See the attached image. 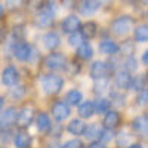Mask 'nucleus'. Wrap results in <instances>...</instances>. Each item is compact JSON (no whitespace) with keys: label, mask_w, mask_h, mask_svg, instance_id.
<instances>
[{"label":"nucleus","mask_w":148,"mask_h":148,"mask_svg":"<svg viewBox=\"0 0 148 148\" xmlns=\"http://www.w3.org/2000/svg\"><path fill=\"white\" fill-rule=\"evenodd\" d=\"M55 19V10L52 8L51 3H45L40 6V9L37 10V15H36V24L42 28H47L53 24Z\"/></svg>","instance_id":"1"},{"label":"nucleus","mask_w":148,"mask_h":148,"mask_svg":"<svg viewBox=\"0 0 148 148\" xmlns=\"http://www.w3.org/2000/svg\"><path fill=\"white\" fill-rule=\"evenodd\" d=\"M62 84H64L62 77L56 76V74H47L42 80V86L46 93H58L62 89Z\"/></svg>","instance_id":"2"},{"label":"nucleus","mask_w":148,"mask_h":148,"mask_svg":"<svg viewBox=\"0 0 148 148\" xmlns=\"http://www.w3.org/2000/svg\"><path fill=\"white\" fill-rule=\"evenodd\" d=\"M132 30V19L129 16H119L111 22V31L116 36H126Z\"/></svg>","instance_id":"3"},{"label":"nucleus","mask_w":148,"mask_h":148,"mask_svg":"<svg viewBox=\"0 0 148 148\" xmlns=\"http://www.w3.org/2000/svg\"><path fill=\"white\" fill-rule=\"evenodd\" d=\"M45 65L49 70H62L67 65V58L62 53H51L45 58Z\"/></svg>","instance_id":"4"},{"label":"nucleus","mask_w":148,"mask_h":148,"mask_svg":"<svg viewBox=\"0 0 148 148\" xmlns=\"http://www.w3.org/2000/svg\"><path fill=\"white\" fill-rule=\"evenodd\" d=\"M12 52H14V56L19 61H28L30 56H31V46L25 42H16L14 45V49H12Z\"/></svg>","instance_id":"5"},{"label":"nucleus","mask_w":148,"mask_h":148,"mask_svg":"<svg viewBox=\"0 0 148 148\" xmlns=\"http://www.w3.org/2000/svg\"><path fill=\"white\" fill-rule=\"evenodd\" d=\"M52 114H53V117H55L58 121L65 120V119L70 116V108H68V105H67L65 102L58 101V102H55L53 107H52Z\"/></svg>","instance_id":"6"},{"label":"nucleus","mask_w":148,"mask_h":148,"mask_svg":"<svg viewBox=\"0 0 148 148\" xmlns=\"http://www.w3.org/2000/svg\"><path fill=\"white\" fill-rule=\"evenodd\" d=\"M98 8H99V2L98 0H82L80 5H79V10L82 15H93L95 12L98 10Z\"/></svg>","instance_id":"7"},{"label":"nucleus","mask_w":148,"mask_h":148,"mask_svg":"<svg viewBox=\"0 0 148 148\" xmlns=\"http://www.w3.org/2000/svg\"><path fill=\"white\" fill-rule=\"evenodd\" d=\"M133 129L139 136H148V116H139L133 120Z\"/></svg>","instance_id":"8"},{"label":"nucleus","mask_w":148,"mask_h":148,"mask_svg":"<svg viewBox=\"0 0 148 148\" xmlns=\"http://www.w3.org/2000/svg\"><path fill=\"white\" fill-rule=\"evenodd\" d=\"M80 25H82L80 19L76 15H70V16H67L62 21V30H64V33H70V34L77 33V30L80 28Z\"/></svg>","instance_id":"9"},{"label":"nucleus","mask_w":148,"mask_h":148,"mask_svg":"<svg viewBox=\"0 0 148 148\" xmlns=\"http://www.w3.org/2000/svg\"><path fill=\"white\" fill-rule=\"evenodd\" d=\"M18 121V111L14 107H9L6 110H3L2 113V126H12Z\"/></svg>","instance_id":"10"},{"label":"nucleus","mask_w":148,"mask_h":148,"mask_svg":"<svg viewBox=\"0 0 148 148\" xmlns=\"http://www.w3.org/2000/svg\"><path fill=\"white\" fill-rule=\"evenodd\" d=\"M33 117H34V111L31 110V108H28V107H25V108H22L21 111H19V114H18V126L19 127H27V126H30V123L33 121Z\"/></svg>","instance_id":"11"},{"label":"nucleus","mask_w":148,"mask_h":148,"mask_svg":"<svg viewBox=\"0 0 148 148\" xmlns=\"http://www.w3.org/2000/svg\"><path fill=\"white\" fill-rule=\"evenodd\" d=\"M107 74H108V67H107L105 62H102V61H95V62L92 64V67H90V76L95 80L105 77Z\"/></svg>","instance_id":"12"},{"label":"nucleus","mask_w":148,"mask_h":148,"mask_svg":"<svg viewBox=\"0 0 148 148\" xmlns=\"http://www.w3.org/2000/svg\"><path fill=\"white\" fill-rule=\"evenodd\" d=\"M132 77H130V74L129 71L126 70H123V71H119L116 74V84H117V88L120 89H127V88H132Z\"/></svg>","instance_id":"13"},{"label":"nucleus","mask_w":148,"mask_h":148,"mask_svg":"<svg viewBox=\"0 0 148 148\" xmlns=\"http://www.w3.org/2000/svg\"><path fill=\"white\" fill-rule=\"evenodd\" d=\"M43 43H45V47H47L49 51H53V49H56L61 45V39H59V36L56 33L51 31V33H46L45 34Z\"/></svg>","instance_id":"14"},{"label":"nucleus","mask_w":148,"mask_h":148,"mask_svg":"<svg viewBox=\"0 0 148 148\" xmlns=\"http://www.w3.org/2000/svg\"><path fill=\"white\" fill-rule=\"evenodd\" d=\"M2 82H3V84H6V86L15 84V83L18 82V73H16V70H15L14 67H8V68L3 71V74H2Z\"/></svg>","instance_id":"15"},{"label":"nucleus","mask_w":148,"mask_h":148,"mask_svg":"<svg viewBox=\"0 0 148 148\" xmlns=\"http://www.w3.org/2000/svg\"><path fill=\"white\" fill-rule=\"evenodd\" d=\"M120 123V116L117 111H108L105 113V117H104V126L107 129H113L116 127L117 125Z\"/></svg>","instance_id":"16"},{"label":"nucleus","mask_w":148,"mask_h":148,"mask_svg":"<svg viewBox=\"0 0 148 148\" xmlns=\"http://www.w3.org/2000/svg\"><path fill=\"white\" fill-rule=\"evenodd\" d=\"M119 49H120L119 45L116 42H113V40H104L99 45V51L102 53H105V55H116L119 52Z\"/></svg>","instance_id":"17"},{"label":"nucleus","mask_w":148,"mask_h":148,"mask_svg":"<svg viewBox=\"0 0 148 148\" xmlns=\"http://www.w3.org/2000/svg\"><path fill=\"white\" fill-rule=\"evenodd\" d=\"M96 31H98V27H96V24L92 22V21L84 22L82 25V30H80V33L83 34L84 39H93V37L96 36Z\"/></svg>","instance_id":"18"},{"label":"nucleus","mask_w":148,"mask_h":148,"mask_svg":"<svg viewBox=\"0 0 148 148\" xmlns=\"http://www.w3.org/2000/svg\"><path fill=\"white\" fill-rule=\"evenodd\" d=\"M36 123H37V129L40 132H49L51 130V120L45 113H39V116L36 117Z\"/></svg>","instance_id":"19"},{"label":"nucleus","mask_w":148,"mask_h":148,"mask_svg":"<svg viewBox=\"0 0 148 148\" xmlns=\"http://www.w3.org/2000/svg\"><path fill=\"white\" fill-rule=\"evenodd\" d=\"M93 113H96V111H95V104H92V102H89V101L80 104V107H79V114H80V117L89 119V117L93 116Z\"/></svg>","instance_id":"20"},{"label":"nucleus","mask_w":148,"mask_h":148,"mask_svg":"<svg viewBox=\"0 0 148 148\" xmlns=\"http://www.w3.org/2000/svg\"><path fill=\"white\" fill-rule=\"evenodd\" d=\"M133 37L136 42H148V25L147 24H141V25H138L136 28H135L133 31Z\"/></svg>","instance_id":"21"},{"label":"nucleus","mask_w":148,"mask_h":148,"mask_svg":"<svg viewBox=\"0 0 148 148\" xmlns=\"http://www.w3.org/2000/svg\"><path fill=\"white\" fill-rule=\"evenodd\" d=\"M86 130V125L82 121V120H71V123L68 125V132L73 133V135H82L84 133Z\"/></svg>","instance_id":"22"},{"label":"nucleus","mask_w":148,"mask_h":148,"mask_svg":"<svg viewBox=\"0 0 148 148\" xmlns=\"http://www.w3.org/2000/svg\"><path fill=\"white\" fill-rule=\"evenodd\" d=\"M93 89H95V93H104L110 89V80L102 77V79H96L95 80V84H93Z\"/></svg>","instance_id":"23"},{"label":"nucleus","mask_w":148,"mask_h":148,"mask_svg":"<svg viewBox=\"0 0 148 148\" xmlns=\"http://www.w3.org/2000/svg\"><path fill=\"white\" fill-rule=\"evenodd\" d=\"M92 55H93V51L89 43H83L82 46L77 47V56L80 59H89V58H92Z\"/></svg>","instance_id":"24"},{"label":"nucleus","mask_w":148,"mask_h":148,"mask_svg":"<svg viewBox=\"0 0 148 148\" xmlns=\"http://www.w3.org/2000/svg\"><path fill=\"white\" fill-rule=\"evenodd\" d=\"M31 144V138L27 133H18L15 136V145L16 148H28Z\"/></svg>","instance_id":"25"},{"label":"nucleus","mask_w":148,"mask_h":148,"mask_svg":"<svg viewBox=\"0 0 148 148\" xmlns=\"http://www.w3.org/2000/svg\"><path fill=\"white\" fill-rule=\"evenodd\" d=\"M101 132H102V129L95 123V125H90L89 127H86L84 135H86V138H88V139H93V138H99Z\"/></svg>","instance_id":"26"},{"label":"nucleus","mask_w":148,"mask_h":148,"mask_svg":"<svg viewBox=\"0 0 148 148\" xmlns=\"http://www.w3.org/2000/svg\"><path fill=\"white\" fill-rule=\"evenodd\" d=\"M82 98H83L82 92H79V90H70L67 93V102L70 105H77V104L82 102Z\"/></svg>","instance_id":"27"},{"label":"nucleus","mask_w":148,"mask_h":148,"mask_svg":"<svg viewBox=\"0 0 148 148\" xmlns=\"http://www.w3.org/2000/svg\"><path fill=\"white\" fill-rule=\"evenodd\" d=\"M95 111L96 113H108L110 111V101L108 99H104V98H99V99H96L95 102Z\"/></svg>","instance_id":"28"},{"label":"nucleus","mask_w":148,"mask_h":148,"mask_svg":"<svg viewBox=\"0 0 148 148\" xmlns=\"http://www.w3.org/2000/svg\"><path fill=\"white\" fill-rule=\"evenodd\" d=\"M84 37H83V34L82 33H73L71 36H70V39H68V43L71 45V46H82L84 42Z\"/></svg>","instance_id":"29"},{"label":"nucleus","mask_w":148,"mask_h":148,"mask_svg":"<svg viewBox=\"0 0 148 148\" xmlns=\"http://www.w3.org/2000/svg\"><path fill=\"white\" fill-rule=\"evenodd\" d=\"M123 67H125L126 71L136 70V59H135L133 56H127V58L125 59V62H123Z\"/></svg>","instance_id":"30"},{"label":"nucleus","mask_w":148,"mask_h":148,"mask_svg":"<svg viewBox=\"0 0 148 148\" xmlns=\"http://www.w3.org/2000/svg\"><path fill=\"white\" fill-rule=\"evenodd\" d=\"M132 89L133 90H142L144 89V80H142V77H135L132 80Z\"/></svg>","instance_id":"31"},{"label":"nucleus","mask_w":148,"mask_h":148,"mask_svg":"<svg viewBox=\"0 0 148 148\" xmlns=\"http://www.w3.org/2000/svg\"><path fill=\"white\" fill-rule=\"evenodd\" d=\"M62 148H83V142L79 139H71L62 145Z\"/></svg>","instance_id":"32"},{"label":"nucleus","mask_w":148,"mask_h":148,"mask_svg":"<svg viewBox=\"0 0 148 148\" xmlns=\"http://www.w3.org/2000/svg\"><path fill=\"white\" fill-rule=\"evenodd\" d=\"M111 99H113V104L116 105H123V101H125V96L114 92V93H111Z\"/></svg>","instance_id":"33"},{"label":"nucleus","mask_w":148,"mask_h":148,"mask_svg":"<svg viewBox=\"0 0 148 148\" xmlns=\"http://www.w3.org/2000/svg\"><path fill=\"white\" fill-rule=\"evenodd\" d=\"M101 141L102 142H108V141H111V138H113V133H111V130L110 129H102V132H101Z\"/></svg>","instance_id":"34"},{"label":"nucleus","mask_w":148,"mask_h":148,"mask_svg":"<svg viewBox=\"0 0 148 148\" xmlns=\"http://www.w3.org/2000/svg\"><path fill=\"white\" fill-rule=\"evenodd\" d=\"M6 5L10 9H18L24 5V0H6Z\"/></svg>","instance_id":"35"},{"label":"nucleus","mask_w":148,"mask_h":148,"mask_svg":"<svg viewBox=\"0 0 148 148\" xmlns=\"http://www.w3.org/2000/svg\"><path fill=\"white\" fill-rule=\"evenodd\" d=\"M10 93H12L14 98H21L24 95V88H22V86H19V88H14L10 90Z\"/></svg>","instance_id":"36"},{"label":"nucleus","mask_w":148,"mask_h":148,"mask_svg":"<svg viewBox=\"0 0 148 148\" xmlns=\"http://www.w3.org/2000/svg\"><path fill=\"white\" fill-rule=\"evenodd\" d=\"M139 102L144 105H148V89H144L139 95Z\"/></svg>","instance_id":"37"},{"label":"nucleus","mask_w":148,"mask_h":148,"mask_svg":"<svg viewBox=\"0 0 148 148\" xmlns=\"http://www.w3.org/2000/svg\"><path fill=\"white\" fill-rule=\"evenodd\" d=\"M88 148H105V145H104V142H101V141H96V142L89 144Z\"/></svg>","instance_id":"38"},{"label":"nucleus","mask_w":148,"mask_h":148,"mask_svg":"<svg viewBox=\"0 0 148 148\" xmlns=\"http://www.w3.org/2000/svg\"><path fill=\"white\" fill-rule=\"evenodd\" d=\"M142 62H144L145 65H148V49L145 51V53H144V56H142Z\"/></svg>","instance_id":"39"},{"label":"nucleus","mask_w":148,"mask_h":148,"mask_svg":"<svg viewBox=\"0 0 148 148\" xmlns=\"http://www.w3.org/2000/svg\"><path fill=\"white\" fill-rule=\"evenodd\" d=\"M98 2H99V5H110L111 0H98Z\"/></svg>","instance_id":"40"},{"label":"nucleus","mask_w":148,"mask_h":148,"mask_svg":"<svg viewBox=\"0 0 148 148\" xmlns=\"http://www.w3.org/2000/svg\"><path fill=\"white\" fill-rule=\"evenodd\" d=\"M129 148H142V147H141L139 144H133V145H130Z\"/></svg>","instance_id":"41"},{"label":"nucleus","mask_w":148,"mask_h":148,"mask_svg":"<svg viewBox=\"0 0 148 148\" xmlns=\"http://www.w3.org/2000/svg\"><path fill=\"white\" fill-rule=\"evenodd\" d=\"M142 2H144L145 5H148V0H142Z\"/></svg>","instance_id":"42"}]
</instances>
